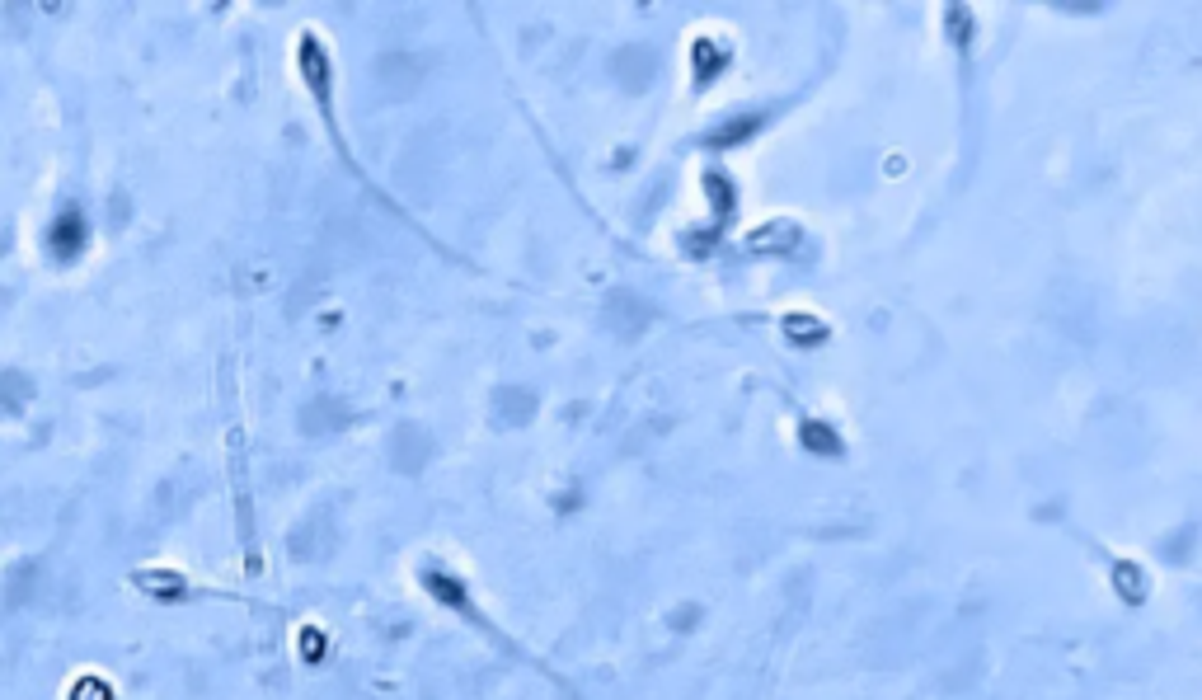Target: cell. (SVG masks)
I'll use <instances>...</instances> for the list:
<instances>
[{
  "label": "cell",
  "instance_id": "obj_1",
  "mask_svg": "<svg viewBox=\"0 0 1202 700\" xmlns=\"http://www.w3.org/2000/svg\"><path fill=\"white\" fill-rule=\"evenodd\" d=\"M85 240H90L85 212H80V207H62L57 221H52V231H47V249H52L57 259H76L80 249H85Z\"/></svg>",
  "mask_w": 1202,
  "mask_h": 700
}]
</instances>
